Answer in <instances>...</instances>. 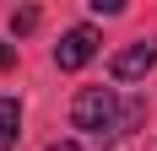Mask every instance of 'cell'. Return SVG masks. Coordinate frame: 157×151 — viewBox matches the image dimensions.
Listing matches in <instances>:
<instances>
[{
  "label": "cell",
  "mask_w": 157,
  "mask_h": 151,
  "mask_svg": "<svg viewBox=\"0 0 157 151\" xmlns=\"http://www.w3.org/2000/svg\"><path fill=\"white\" fill-rule=\"evenodd\" d=\"M92 54H98V32L92 27H71L60 43H54V65H60V70H81Z\"/></svg>",
  "instance_id": "obj_2"
},
{
  "label": "cell",
  "mask_w": 157,
  "mask_h": 151,
  "mask_svg": "<svg viewBox=\"0 0 157 151\" xmlns=\"http://www.w3.org/2000/svg\"><path fill=\"white\" fill-rule=\"evenodd\" d=\"M33 27H38V11H16L11 16V32H33Z\"/></svg>",
  "instance_id": "obj_5"
},
{
  "label": "cell",
  "mask_w": 157,
  "mask_h": 151,
  "mask_svg": "<svg viewBox=\"0 0 157 151\" xmlns=\"http://www.w3.org/2000/svg\"><path fill=\"white\" fill-rule=\"evenodd\" d=\"M130 119H136V108H119L114 87H81L76 103H71V124L98 135V140H119Z\"/></svg>",
  "instance_id": "obj_1"
},
{
  "label": "cell",
  "mask_w": 157,
  "mask_h": 151,
  "mask_svg": "<svg viewBox=\"0 0 157 151\" xmlns=\"http://www.w3.org/2000/svg\"><path fill=\"white\" fill-rule=\"evenodd\" d=\"M16 135H22V108H16V97H0V151H11Z\"/></svg>",
  "instance_id": "obj_4"
},
{
  "label": "cell",
  "mask_w": 157,
  "mask_h": 151,
  "mask_svg": "<svg viewBox=\"0 0 157 151\" xmlns=\"http://www.w3.org/2000/svg\"><path fill=\"white\" fill-rule=\"evenodd\" d=\"M49 151H76V140H60V146H49Z\"/></svg>",
  "instance_id": "obj_6"
},
{
  "label": "cell",
  "mask_w": 157,
  "mask_h": 151,
  "mask_svg": "<svg viewBox=\"0 0 157 151\" xmlns=\"http://www.w3.org/2000/svg\"><path fill=\"white\" fill-rule=\"evenodd\" d=\"M157 65V43L152 38H141V43H130V49H119V54H114V81H141L146 70H152Z\"/></svg>",
  "instance_id": "obj_3"
}]
</instances>
